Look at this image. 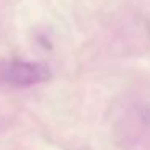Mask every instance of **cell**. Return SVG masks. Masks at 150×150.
Returning a JSON list of instances; mask_svg holds the SVG:
<instances>
[{
	"instance_id": "obj_1",
	"label": "cell",
	"mask_w": 150,
	"mask_h": 150,
	"mask_svg": "<svg viewBox=\"0 0 150 150\" xmlns=\"http://www.w3.org/2000/svg\"><path fill=\"white\" fill-rule=\"evenodd\" d=\"M50 76H52L50 69L40 63L13 60V62H7L0 66V79L7 84L18 86V87L40 84L50 79Z\"/></svg>"
}]
</instances>
